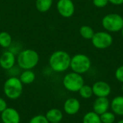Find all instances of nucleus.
Masks as SVG:
<instances>
[{"instance_id": "nucleus-1", "label": "nucleus", "mask_w": 123, "mask_h": 123, "mask_svg": "<svg viewBox=\"0 0 123 123\" xmlns=\"http://www.w3.org/2000/svg\"><path fill=\"white\" fill-rule=\"evenodd\" d=\"M71 59V55L66 51L56 50L50 55L48 63L54 72L63 73L70 68Z\"/></svg>"}, {"instance_id": "nucleus-2", "label": "nucleus", "mask_w": 123, "mask_h": 123, "mask_svg": "<svg viewBox=\"0 0 123 123\" xmlns=\"http://www.w3.org/2000/svg\"><path fill=\"white\" fill-rule=\"evenodd\" d=\"M40 56L33 49H25L18 53L17 62L18 67L22 70H32L37 66Z\"/></svg>"}, {"instance_id": "nucleus-3", "label": "nucleus", "mask_w": 123, "mask_h": 123, "mask_svg": "<svg viewBox=\"0 0 123 123\" xmlns=\"http://www.w3.org/2000/svg\"><path fill=\"white\" fill-rule=\"evenodd\" d=\"M23 84L17 76H9L4 83L3 92L9 99H17L23 92Z\"/></svg>"}, {"instance_id": "nucleus-4", "label": "nucleus", "mask_w": 123, "mask_h": 123, "mask_svg": "<svg viewBox=\"0 0 123 123\" xmlns=\"http://www.w3.org/2000/svg\"><path fill=\"white\" fill-rule=\"evenodd\" d=\"M92 66V61L89 57L83 53H77L71 57L70 68L72 71L79 74L88 72Z\"/></svg>"}, {"instance_id": "nucleus-5", "label": "nucleus", "mask_w": 123, "mask_h": 123, "mask_svg": "<svg viewBox=\"0 0 123 123\" xmlns=\"http://www.w3.org/2000/svg\"><path fill=\"white\" fill-rule=\"evenodd\" d=\"M102 25L108 32H117L123 27V17L117 13H110L102 19Z\"/></svg>"}, {"instance_id": "nucleus-6", "label": "nucleus", "mask_w": 123, "mask_h": 123, "mask_svg": "<svg viewBox=\"0 0 123 123\" xmlns=\"http://www.w3.org/2000/svg\"><path fill=\"white\" fill-rule=\"evenodd\" d=\"M84 84V79L82 75L74 71L66 74L63 79V87L70 92H79Z\"/></svg>"}, {"instance_id": "nucleus-7", "label": "nucleus", "mask_w": 123, "mask_h": 123, "mask_svg": "<svg viewBox=\"0 0 123 123\" xmlns=\"http://www.w3.org/2000/svg\"><path fill=\"white\" fill-rule=\"evenodd\" d=\"M91 41L95 48L104 50L110 48L112 45L113 37L107 31H99L94 33Z\"/></svg>"}, {"instance_id": "nucleus-8", "label": "nucleus", "mask_w": 123, "mask_h": 123, "mask_svg": "<svg viewBox=\"0 0 123 123\" xmlns=\"http://www.w3.org/2000/svg\"><path fill=\"white\" fill-rule=\"evenodd\" d=\"M56 8L58 14L64 18L71 17L75 12V5L72 0H58Z\"/></svg>"}, {"instance_id": "nucleus-9", "label": "nucleus", "mask_w": 123, "mask_h": 123, "mask_svg": "<svg viewBox=\"0 0 123 123\" xmlns=\"http://www.w3.org/2000/svg\"><path fill=\"white\" fill-rule=\"evenodd\" d=\"M93 94L97 97H107L112 92L111 86L106 81H98L92 86Z\"/></svg>"}, {"instance_id": "nucleus-10", "label": "nucleus", "mask_w": 123, "mask_h": 123, "mask_svg": "<svg viewBox=\"0 0 123 123\" xmlns=\"http://www.w3.org/2000/svg\"><path fill=\"white\" fill-rule=\"evenodd\" d=\"M17 58L15 53L10 50H6L0 55V66L4 70L9 71L15 66Z\"/></svg>"}, {"instance_id": "nucleus-11", "label": "nucleus", "mask_w": 123, "mask_h": 123, "mask_svg": "<svg viewBox=\"0 0 123 123\" xmlns=\"http://www.w3.org/2000/svg\"><path fill=\"white\" fill-rule=\"evenodd\" d=\"M2 123H20L21 117L19 112L12 107H6L1 113Z\"/></svg>"}, {"instance_id": "nucleus-12", "label": "nucleus", "mask_w": 123, "mask_h": 123, "mask_svg": "<svg viewBox=\"0 0 123 123\" xmlns=\"http://www.w3.org/2000/svg\"><path fill=\"white\" fill-rule=\"evenodd\" d=\"M81 109V103L79 100L74 97H71L63 103V111L68 115H76Z\"/></svg>"}, {"instance_id": "nucleus-13", "label": "nucleus", "mask_w": 123, "mask_h": 123, "mask_svg": "<svg viewBox=\"0 0 123 123\" xmlns=\"http://www.w3.org/2000/svg\"><path fill=\"white\" fill-rule=\"evenodd\" d=\"M93 111L101 115L107 112L110 108V102L107 97H97L93 103Z\"/></svg>"}, {"instance_id": "nucleus-14", "label": "nucleus", "mask_w": 123, "mask_h": 123, "mask_svg": "<svg viewBox=\"0 0 123 123\" xmlns=\"http://www.w3.org/2000/svg\"><path fill=\"white\" fill-rule=\"evenodd\" d=\"M45 117L50 123H61L63 118V114L61 110L58 108H52L48 110Z\"/></svg>"}, {"instance_id": "nucleus-15", "label": "nucleus", "mask_w": 123, "mask_h": 123, "mask_svg": "<svg viewBox=\"0 0 123 123\" xmlns=\"http://www.w3.org/2000/svg\"><path fill=\"white\" fill-rule=\"evenodd\" d=\"M110 108L115 115L123 116V96L115 97L110 102Z\"/></svg>"}, {"instance_id": "nucleus-16", "label": "nucleus", "mask_w": 123, "mask_h": 123, "mask_svg": "<svg viewBox=\"0 0 123 123\" xmlns=\"http://www.w3.org/2000/svg\"><path fill=\"white\" fill-rule=\"evenodd\" d=\"M36 76L35 72L32 70H23L22 73L19 74V80L23 84H31L35 80Z\"/></svg>"}, {"instance_id": "nucleus-17", "label": "nucleus", "mask_w": 123, "mask_h": 123, "mask_svg": "<svg viewBox=\"0 0 123 123\" xmlns=\"http://www.w3.org/2000/svg\"><path fill=\"white\" fill-rule=\"evenodd\" d=\"M53 0H36L35 6L38 12L45 13L52 7Z\"/></svg>"}, {"instance_id": "nucleus-18", "label": "nucleus", "mask_w": 123, "mask_h": 123, "mask_svg": "<svg viewBox=\"0 0 123 123\" xmlns=\"http://www.w3.org/2000/svg\"><path fill=\"white\" fill-rule=\"evenodd\" d=\"M12 37L11 35L6 32L2 31L0 32V46L3 48H8L12 45Z\"/></svg>"}, {"instance_id": "nucleus-19", "label": "nucleus", "mask_w": 123, "mask_h": 123, "mask_svg": "<svg viewBox=\"0 0 123 123\" xmlns=\"http://www.w3.org/2000/svg\"><path fill=\"white\" fill-rule=\"evenodd\" d=\"M82 123H102V122L100 116L94 111H91L84 115Z\"/></svg>"}, {"instance_id": "nucleus-20", "label": "nucleus", "mask_w": 123, "mask_h": 123, "mask_svg": "<svg viewBox=\"0 0 123 123\" xmlns=\"http://www.w3.org/2000/svg\"><path fill=\"white\" fill-rule=\"evenodd\" d=\"M94 33L93 28L89 25H82L79 28V34L85 40H92Z\"/></svg>"}, {"instance_id": "nucleus-21", "label": "nucleus", "mask_w": 123, "mask_h": 123, "mask_svg": "<svg viewBox=\"0 0 123 123\" xmlns=\"http://www.w3.org/2000/svg\"><path fill=\"white\" fill-rule=\"evenodd\" d=\"M79 95L81 96V97H82L83 99H90L94 95L92 87L91 86L86 85V84H84L82 86V87L79 89Z\"/></svg>"}, {"instance_id": "nucleus-22", "label": "nucleus", "mask_w": 123, "mask_h": 123, "mask_svg": "<svg viewBox=\"0 0 123 123\" xmlns=\"http://www.w3.org/2000/svg\"><path fill=\"white\" fill-rule=\"evenodd\" d=\"M100 116L102 123H114L116 120V116L112 112H106Z\"/></svg>"}, {"instance_id": "nucleus-23", "label": "nucleus", "mask_w": 123, "mask_h": 123, "mask_svg": "<svg viewBox=\"0 0 123 123\" xmlns=\"http://www.w3.org/2000/svg\"><path fill=\"white\" fill-rule=\"evenodd\" d=\"M29 123H50L47 120L45 115H37L33 116L29 121Z\"/></svg>"}, {"instance_id": "nucleus-24", "label": "nucleus", "mask_w": 123, "mask_h": 123, "mask_svg": "<svg viewBox=\"0 0 123 123\" xmlns=\"http://www.w3.org/2000/svg\"><path fill=\"white\" fill-rule=\"evenodd\" d=\"M115 79L118 81L123 84V65L119 66L116 69L115 72Z\"/></svg>"}, {"instance_id": "nucleus-25", "label": "nucleus", "mask_w": 123, "mask_h": 123, "mask_svg": "<svg viewBox=\"0 0 123 123\" xmlns=\"http://www.w3.org/2000/svg\"><path fill=\"white\" fill-rule=\"evenodd\" d=\"M92 3L97 8H104L109 4V1L108 0H92Z\"/></svg>"}, {"instance_id": "nucleus-26", "label": "nucleus", "mask_w": 123, "mask_h": 123, "mask_svg": "<svg viewBox=\"0 0 123 123\" xmlns=\"http://www.w3.org/2000/svg\"><path fill=\"white\" fill-rule=\"evenodd\" d=\"M6 107H7V103L6 100L4 98L0 97V113H1Z\"/></svg>"}, {"instance_id": "nucleus-27", "label": "nucleus", "mask_w": 123, "mask_h": 123, "mask_svg": "<svg viewBox=\"0 0 123 123\" xmlns=\"http://www.w3.org/2000/svg\"><path fill=\"white\" fill-rule=\"evenodd\" d=\"M108 1L109 3L116 6H120L123 4V0H108Z\"/></svg>"}, {"instance_id": "nucleus-28", "label": "nucleus", "mask_w": 123, "mask_h": 123, "mask_svg": "<svg viewBox=\"0 0 123 123\" xmlns=\"http://www.w3.org/2000/svg\"><path fill=\"white\" fill-rule=\"evenodd\" d=\"M117 123H123V119L120 120H119V121H118Z\"/></svg>"}, {"instance_id": "nucleus-29", "label": "nucleus", "mask_w": 123, "mask_h": 123, "mask_svg": "<svg viewBox=\"0 0 123 123\" xmlns=\"http://www.w3.org/2000/svg\"><path fill=\"white\" fill-rule=\"evenodd\" d=\"M121 35H122V37H123V29L121 30Z\"/></svg>"}, {"instance_id": "nucleus-30", "label": "nucleus", "mask_w": 123, "mask_h": 123, "mask_svg": "<svg viewBox=\"0 0 123 123\" xmlns=\"http://www.w3.org/2000/svg\"><path fill=\"white\" fill-rule=\"evenodd\" d=\"M122 92H123V85H122Z\"/></svg>"}, {"instance_id": "nucleus-31", "label": "nucleus", "mask_w": 123, "mask_h": 123, "mask_svg": "<svg viewBox=\"0 0 123 123\" xmlns=\"http://www.w3.org/2000/svg\"></svg>"}, {"instance_id": "nucleus-32", "label": "nucleus", "mask_w": 123, "mask_h": 123, "mask_svg": "<svg viewBox=\"0 0 123 123\" xmlns=\"http://www.w3.org/2000/svg\"><path fill=\"white\" fill-rule=\"evenodd\" d=\"M0 19H1V14H0Z\"/></svg>"}]
</instances>
